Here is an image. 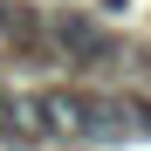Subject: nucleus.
Wrapping results in <instances>:
<instances>
[{
  "label": "nucleus",
  "instance_id": "nucleus-2",
  "mask_svg": "<svg viewBox=\"0 0 151 151\" xmlns=\"http://www.w3.org/2000/svg\"><path fill=\"white\" fill-rule=\"evenodd\" d=\"M0 48H35V21L0 0Z\"/></svg>",
  "mask_w": 151,
  "mask_h": 151
},
{
  "label": "nucleus",
  "instance_id": "nucleus-1",
  "mask_svg": "<svg viewBox=\"0 0 151 151\" xmlns=\"http://www.w3.org/2000/svg\"><path fill=\"white\" fill-rule=\"evenodd\" d=\"M48 35H55L62 48H76V55H103V48H110V35L89 28L83 14H55V21H48Z\"/></svg>",
  "mask_w": 151,
  "mask_h": 151
}]
</instances>
